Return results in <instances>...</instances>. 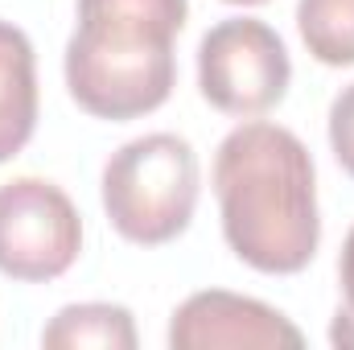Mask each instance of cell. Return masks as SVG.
<instances>
[{
    "mask_svg": "<svg viewBox=\"0 0 354 350\" xmlns=\"http://www.w3.org/2000/svg\"><path fill=\"white\" fill-rule=\"evenodd\" d=\"M169 347L174 350H218V347L301 350L305 334L280 309H272L256 297H239V293H227V288H206V293L185 297L174 309Z\"/></svg>",
    "mask_w": 354,
    "mask_h": 350,
    "instance_id": "8992f818",
    "label": "cell"
},
{
    "mask_svg": "<svg viewBox=\"0 0 354 350\" xmlns=\"http://www.w3.org/2000/svg\"><path fill=\"white\" fill-rule=\"evenodd\" d=\"M214 198L227 248L264 276H297L317 256V169L305 140L280 124L252 120L214 153Z\"/></svg>",
    "mask_w": 354,
    "mask_h": 350,
    "instance_id": "6da1fadb",
    "label": "cell"
},
{
    "mask_svg": "<svg viewBox=\"0 0 354 350\" xmlns=\"http://www.w3.org/2000/svg\"><path fill=\"white\" fill-rule=\"evenodd\" d=\"M37 128V58L25 29L0 21V165L12 161Z\"/></svg>",
    "mask_w": 354,
    "mask_h": 350,
    "instance_id": "52a82bcc",
    "label": "cell"
},
{
    "mask_svg": "<svg viewBox=\"0 0 354 350\" xmlns=\"http://www.w3.org/2000/svg\"><path fill=\"white\" fill-rule=\"evenodd\" d=\"M297 29L322 66H354V0H297Z\"/></svg>",
    "mask_w": 354,
    "mask_h": 350,
    "instance_id": "9c48e42d",
    "label": "cell"
},
{
    "mask_svg": "<svg viewBox=\"0 0 354 350\" xmlns=\"http://www.w3.org/2000/svg\"><path fill=\"white\" fill-rule=\"evenodd\" d=\"M46 350H136V322L124 305L111 301H83L66 305L41 330Z\"/></svg>",
    "mask_w": 354,
    "mask_h": 350,
    "instance_id": "ba28073f",
    "label": "cell"
},
{
    "mask_svg": "<svg viewBox=\"0 0 354 350\" xmlns=\"http://www.w3.org/2000/svg\"><path fill=\"white\" fill-rule=\"evenodd\" d=\"M292 83V62L280 33L256 17H227L206 29L198 46V91L202 99L235 120L272 111Z\"/></svg>",
    "mask_w": 354,
    "mask_h": 350,
    "instance_id": "277c9868",
    "label": "cell"
},
{
    "mask_svg": "<svg viewBox=\"0 0 354 350\" xmlns=\"http://www.w3.org/2000/svg\"><path fill=\"white\" fill-rule=\"evenodd\" d=\"M189 0H79L66 42V91L95 120H140L177 83L174 42Z\"/></svg>",
    "mask_w": 354,
    "mask_h": 350,
    "instance_id": "7a4b0ae2",
    "label": "cell"
},
{
    "mask_svg": "<svg viewBox=\"0 0 354 350\" xmlns=\"http://www.w3.org/2000/svg\"><path fill=\"white\" fill-rule=\"evenodd\" d=\"M83 252V219L62 185L12 177L0 185V272L25 284L66 276Z\"/></svg>",
    "mask_w": 354,
    "mask_h": 350,
    "instance_id": "5b68a950",
    "label": "cell"
},
{
    "mask_svg": "<svg viewBox=\"0 0 354 350\" xmlns=\"http://www.w3.org/2000/svg\"><path fill=\"white\" fill-rule=\"evenodd\" d=\"M198 190V153L177 132L136 136L103 165V210L111 227L140 248H161L185 235Z\"/></svg>",
    "mask_w": 354,
    "mask_h": 350,
    "instance_id": "3957f363",
    "label": "cell"
},
{
    "mask_svg": "<svg viewBox=\"0 0 354 350\" xmlns=\"http://www.w3.org/2000/svg\"><path fill=\"white\" fill-rule=\"evenodd\" d=\"M338 284H342V305L330 322V342L342 350H354V227L342 239V256H338Z\"/></svg>",
    "mask_w": 354,
    "mask_h": 350,
    "instance_id": "30bf717a",
    "label": "cell"
},
{
    "mask_svg": "<svg viewBox=\"0 0 354 350\" xmlns=\"http://www.w3.org/2000/svg\"><path fill=\"white\" fill-rule=\"evenodd\" d=\"M330 149L342 174L354 177V83L342 87L330 103Z\"/></svg>",
    "mask_w": 354,
    "mask_h": 350,
    "instance_id": "8fae6325",
    "label": "cell"
},
{
    "mask_svg": "<svg viewBox=\"0 0 354 350\" xmlns=\"http://www.w3.org/2000/svg\"><path fill=\"white\" fill-rule=\"evenodd\" d=\"M227 4H243V8H252V4H268V0H227Z\"/></svg>",
    "mask_w": 354,
    "mask_h": 350,
    "instance_id": "7c38bea8",
    "label": "cell"
}]
</instances>
